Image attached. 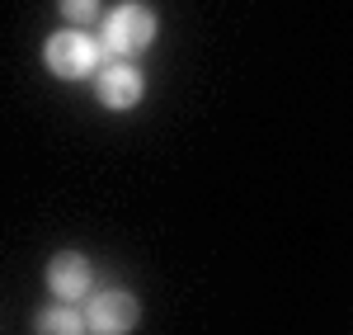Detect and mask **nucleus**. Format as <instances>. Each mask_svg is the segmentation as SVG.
I'll return each instance as SVG.
<instances>
[{
  "label": "nucleus",
  "mask_w": 353,
  "mask_h": 335,
  "mask_svg": "<svg viewBox=\"0 0 353 335\" xmlns=\"http://www.w3.org/2000/svg\"><path fill=\"white\" fill-rule=\"evenodd\" d=\"M43 61H48V71L61 76V81H85L104 61V43L90 38L85 28H57L52 38L43 43Z\"/></svg>",
  "instance_id": "1"
},
{
  "label": "nucleus",
  "mask_w": 353,
  "mask_h": 335,
  "mask_svg": "<svg viewBox=\"0 0 353 335\" xmlns=\"http://www.w3.org/2000/svg\"><path fill=\"white\" fill-rule=\"evenodd\" d=\"M156 43V10L141 0H123L104 19V52L109 57H137Z\"/></svg>",
  "instance_id": "2"
},
{
  "label": "nucleus",
  "mask_w": 353,
  "mask_h": 335,
  "mask_svg": "<svg viewBox=\"0 0 353 335\" xmlns=\"http://www.w3.org/2000/svg\"><path fill=\"white\" fill-rule=\"evenodd\" d=\"M137 321H141V307L123 288H104V293L85 298V326H90V335H132Z\"/></svg>",
  "instance_id": "3"
},
{
  "label": "nucleus",
  "mask_w": 353,
  "mask_h": 335,
  "mask_svg": "<svg viewBox=\"0 0 353 335\" xmlns=\"http://www.w3.org/2000/svg\"><path fill=\"white\" fill-rule=\"evenodd\" d=\"M48 288L57 303H85L94 293V269L81 251H57L48 260Z\"/></svg>",
  "instance_id": "4"
},
{
  "label": "nucleus",
  "mask_w": 353,
  "mask_h": 335,
  "mask_svg": "<svg viewBox=\"0 0 353 335\" xmlns=\"http://www.w3.org/2000/svg\"><path fill=\"white\" fill-rule=\"evenodd\" d=\"M141 95H146V76L137 71L132 61H113L99 71V104L104 109H137L141 104Z\"/></svg>",
  "instance_id": "5"
},
{
  "label": "nucleus",
  "mask_w": 353,
  "mask_h": 335,
  "mask_svg": "<svg viewBox=\"0 0 353 335\" xmlns=\"http://www.w3.org/2000/svg\"><path fill=\"white\" fill-rule=\"evenodd\" d=\"M33 331L38 335H85V312H76V303H52V307L38 312V321H33Z\"/></svg>",
  "instance_id": "6"
},
{
  "label": "nucleus",
  "mask_w": 353,
  "mask_h": 335,
  "mask_svg": "<svg viewBox=\"0 0 353 335\" xmlns=\"http://www.w3.org/2000/svg\"><path fill=\"white\" fill-rule=\"evenodd\" d=\"M57 10L71 19V28H85L104 15V0H57Z\"/></svg>",
  "instance_id": "7"
}]
</instances>
